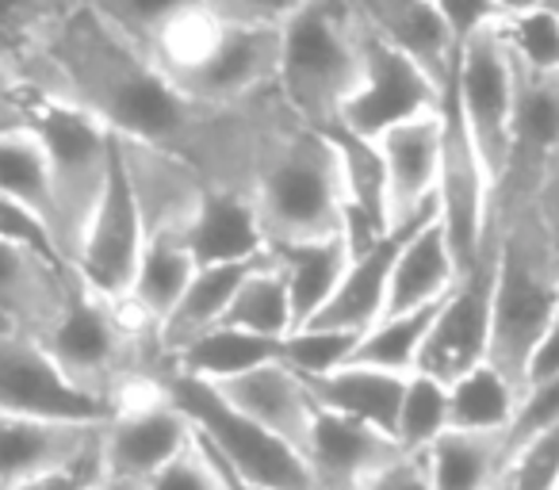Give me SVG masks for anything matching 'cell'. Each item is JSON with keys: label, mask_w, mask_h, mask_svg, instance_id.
<instances>
[{"label": "cell", "mask_w": 559, "mask_h": 490, "mask_svg": "<svg viewBox=\"0 0 559 490\" xmlns=\"http://www.w3.org/2000/svg\"><path fill=\"white\" fill-rule=\"evenodd\" d=\"M35 88L73 100L116 139L157 146L192 165L207 184L241 192H249L261 134L280 108L276 88L241 108L188 100L139 43L88 4L58 24Z\"/></svg>", "instance_id": "6da1fadb"}, {"label": "cell", "mask_w": 559, "mask_h": 490, "mask_svg": "<svg viewBox=\"0 0 559 490\" xmlns=\"http://www.w3.org/2000/svg\"><path fill=\"white\" fill-rule=\"evenodd\" d=\"M249 195L269 241L342 234V157L330 131L280 100L257 146Z\"/></svg>", "instance_id": "7a4b0ae2"}, {"label": "cell", "mask_w": 559, "mask_h": 490, "mask_svg": "<svg viewBox=\"0 0 559 490\" xmlns=\"http://www.w3.org/2000/svg\"><path fill=\"white\" fill-rule=\"evenodd\" d=\"M142 50L188 100L207 108H241L276 88L280 27L230 24L211 9H195Z\"/></svg>", "instance_id": "3957f363"}, {"label": "cell", "mask_w": 559, "mask_h": 490, "mask_svg": "<svg viewBox=\"0 0 559 490\" xmlns=\"http://www.w3.org/2000/svg\"><path fill=\"white\" fill-rule=\"evenodd\" d=\"M490 234L498 238L490 364H498L525 391L528 357L544 330L559 319V246L536 203L510 215Z\"/></svg>", "instance_id": "277c9868"}, {"label": "cell", "mask_w": 559, "mask_h": 490, "mask_svg": "<svg viewBox=\"0 0 559 490\" xmlns=\"http://www.w3.org/2000/svg\"><path fill=\"white\" fill-rule=\"evenodd\" d=\"M360 43L365 27L353 0H307L280 27V100L319 131L334 127L360 81Z\"/></svg>", "instance_id": "5b68a950"}, {"label": "cell", "mask_w": 559, "mask_h": 490, "mask_svg": "<svg viewBox=\"0 0 559 490\" xmlns=\"http://www.w3.org/2000/svg\"><path fill=\"white\" fill-rule=\"evenodd\" d=\"M24 127L39 139L47 157L50 195L58 215V253L70 265L78 241L108 188L111 165H116V134L78 108L73 100L35 88L24 111Z\"/></svg>", "instance_id": "8992f818"}, {"label": "cell", "mask_w": 559, "mask_h": 490, "mask_svg": "<svg viewBox=\"0 0 559 490\" xmlns=\"http://www.w3.org/2000/svg\"><path fill=\"white\" fill-rule=\"evenodd\" d=\"M157 387L188 414L195 437L211 452H218L238 475H246V479L261 482L269 490H314L304 452L292 449L288 441H280L264 426H257L241 410H234L211 383H200L192 375H180L169 368L157 380Z\"/></svg>", "instance_id": "52a82bcc"}, {"label": "cell", "mask_w": 559, "mask_h": 490, "mask_svg": "<svg viewBox=\"0 0 559 490\" xmlns=\"http://www.w3.org/2000/svg\"><path fill=\"white\" fill-rule=\"evenodd\" d=\"M449 100L464 123L467 142L475 146L490 188H495L506 169V157H510L513 104H518V65L498 35V24L475 32L460 47Z\"/></svg>", "instance_id": "ba28073f"}, {"label": "cell", "mask_w": 559, "mask_h": 490, "mask_svg": "<svg viewBox=\"0 0 559 490\" xmlns=\"http://www.w3.org/2000/svg\"><path fill=\"white\" fill-rule=\"evenodd\" d=\"M195 429L188 414L162 387H142L127 395L100 426L96 441V479L150 482L169 459L192 444Z\"/></svg>", "instance_id": "9c48e42d"}, {"label": "cell", "mask_w": 559, "mask_h": 490, "mask_svg": "<svg viewBox=\"0 0 559 490\" xmlns=\"http://www.w3.org/2000/svg\"><path fill=\"white\" fill-rule=\"evenodd\" d=\"M360 50H365L360 81L349 100H345L334 127H345L349 134H360V139L376 142L380 134H388L391 127L441 111L449 88L429 77L414 58H406L403 50L383 43L380 35H372L368 27H365Z\"/></svg>", "instance_id": "30bf717a"}, {"label": "cell", "mask_w": 559, "mask_h": 490, "mask_svg": "<svg viewBox=\"0 0 559 490\" xmlns=\"http://www.w3.org/2000/svg\"><path fill=\"white\" fill-rule=\"evenodd\" d=\"M495 261L498 238L490 234L472 268H464L456 288L437 307L433 330L421 349L418 372L437 375L441 383L460 380L464 372L490 360V322H495Z\"/></svg>", "instance_id": "8fae6325"}, {"label": "cell", "mask_w": 559, "mask_h": 490, "mask_svg": "<svg viewBox=\"0 0 559 490\" xmlns=\"http://www.w3.org/2000/svg\"><path fill=\"white\" fill-rule=\"evenodd\" d=\"M146 223L139 215V203H134L131 180H127V169L119 162L116 146V165H111L108 188H104L100 203H96L93 218H88L85 234H81L70 273L85 288H93L96 296L123 303L127 291H131L139 258L146 250Z\"/></svg>", "instance_id": "7c38bea8"}, {"label": "cell", "mask_w": 559, "mask_h": 490, "mask_svg": "<svg viewBox=\"0 0 559 490\" xmlns=\"http://www.w3.org/2000/svg\"><path fill=\"white\" fill-rule=\"evenodd\" d=\"M0 414L47 421H108L111 406L78 391L35 337L0 330Z\"/></svg>", "instance_id": "4fadbf2b"}, {"label": "cell", "mask_w": 559, "mask_h": 490, "mask_svg": "<svg viewBox=\"0 0 559 490\" xmlns=\"http://www.w3.org/2000/svg\"><path fill=\"white\" fill-rule=\"evenodd\" d=\"M100 426L96 421H47L0 414V487L93 467Z\"/></svg>", "instance_id": "5bb4252c"}, {"label": "cell", "mask_w": 559, "mask_h": 490, "mask_svg": "<svg viewBox=\"0 0 559 490\" xmlns=\"http://www.w3.org/2000/svg\"><path fill=\"white\" fill-rule=\"evenodd\" d=\"M399 456H403V449L391 433L365 426L357 418H345V414L322 410V406L304 444L314 490H365Z\"/></svg>", "instance_id": "9a60e30c"}, {"label": "cell", "mask_w": 559, "mask_h": 490, "mask_svg": "<svg viewBox=\"0 0 559 490\" xmlns=\"http://www.w3.org/2000/svg\"><path fill=\"white\" fill-rule=\"evenodd\" d=\"M119 162L131 180L134 203H139V215L146 223V234H173L180 238L188 226V218L195 215L203 192H207V180L192 169L180 157L165 154L157 146H142V142L116 139Z\"/></svg>", "instance_id": "2e32d148"}, {"label": "cell", "mask_w": 559, "mask_h": 490, "mask_svg": "<svg viewBox=\"0 0 559 490\" xmlns=\"http://www.w3.org/2000/svg\"><path fill=\"white\" fill-rule=\"evenodd\" d=\"M73 288L70 265L0 238V322L16 334L39 337L62 314Z\"/></svg>", "instance_id": "e0dca14e"}, {"label": "cell", "mask_w": 559, "mask_h": 490, "mask_svg": "<svg viewBox=\"0 0 559 490\" xmlns=\"http://www.w3.org/2000/svg\"><path fill=\"white\" fill-rule=\"evenodd\" d=\"M376 146H380L383 172H388L391 223H403V218L418 215L421 207L437 203L444 154V111L391 127L388 134L376 139Z\"/></svg>", "instance_id": "ac0fdd59"}, {"label": "cell", "mask_w": 559, "mask_h": 490, "mask_svg": "<svg viewBox=\"0 0 559 490\" xmlns=\"http://www.w3.org/2000/svg\"><path fill=\"white\" fill-rule=\"evenodd\" d=\"M234 410H241L246 418H253L257 426H264L269 433H276L280 441H288L292 449L304 452L307 437H311L314 414L319 403L311 395V383L299 372H292L284 360L261 364L246 375H234L226 383H211Z\"/></svg>", "instance_id": "d6986e66"}, {"label": "cell", "mask_w": 559, "mask_h": 490, "mask_svg": "<svg viewBox=\"0 0 559 490\" xmlns=\"http://www.w3.org/2000/svg\"><path fill=\"white\" fill-rule=\"evenodd\" d=\"M180 241L188 246V253H192V261L200 268L241 265V261L264 258V250H269L253 195L241 192V188L215 184H207V192H203L195 215L188 218Z\"/></svg>", "instance_id": "ffe728a7"}, {"label": "cell", "mask_w": 559, "mask_h": 490, "mask_svg": "<svg viewBox=\"0 0 559 490\" xmlns=\"http://www.w3.org/2000/svg\"><path fill=\"white\" fill-rule=\"evenodd\" d=\"M360 24L421 65L444 88L456 70V39L429 0H353Z\"/></svg>", "instance_id": "44dd1931"}, {"label": "cell", "mask_w": 559, "mask_h": 490, "mask_svg": "<svg viewBox=\"0 0 559 490\" xmlns=\"http://www.w3.org/2000/svg\"><path fill=\"white\" fill-rule=\"evenodd\" d=\"M429 207H437V203H429ZM429 207H421L418 215L395 223L376 246H368L365 253H353L337 296L330 299L326 311L314 319L319 326H337V330H353V334H365V330L380 319L383 307H388V288H391L399 250H403L406 234L414 230V223H418Z\"/></svg>", "instance_id": "7402d4cb"}, {"label": "cell", "mask_w": 559, "mask_h": 490, "mask_svg": "<svg viewBox=\"0 0 559 490\" xmlns=\"http://www.w3.org/2000/svg\"><path fill=\"white\" fill-rule=\"evenodd\" d=\"M269 258L288 284L296 326L314 322L337 296L349 268L353 253L345 234H326V238H299V241H269Z\"/></svg>", "instance_id": "603a6c76"}, {"label": "cell", "mask_w": 559, "mask_h": 490, "mask_svg": "<svg viewBox=\"0 0 559 490\" xmlns=\"http://www.w3.org/2000/svg\"><path fill=\"white\" fill-rule=\"evenodd\" d=\"M456 280H460V265H456V258H452V246L441 230L437 207H429L426 215L414 223V230L406 234L403 250H399L383 314L441 303V299L456 288Z\"/></svg>", "instance_id": "cb8c5ba5"}, {"label": "cell", "mask_w": 559, "mask_h": 490, "mask_svg": "<svg viewBox=\"0 0 559 490\" xmlns=\"http://www.w3.org/2000/svg\"><path fill=\"white\" fill-rule=\"evenodd\" d=\"M307 383H311V395L322 410L345 414V418H357L365 426H376L395 437V418H399V406H403L406 375L349 360L337 372L319 375V380H307Z\"/></svg>", "instance_id": "d4e9b609"}, {"label": "cell", "mask_w": 559, "mask_h": 490, "mask_svg": "<svg viewBox=\"0 0 559 490\" xmlns=\"http://www.w3.org/2000/svg\"><path fill=\"white\" fill-rule=\"evenodd\" d=\"M261 261L264 258L241 261V265L195 268L192 284H188V291L180 296V303L173 307L169 319L157 326V345H162V352H165L169 364L188 342H195V337L207 334V330L223 326V319H226V311H230L234 296H238L241 280H246Z\"/></svg>", "instance_id": "484cf974"}, {"label": "cell", "mask_w": 559, "mask_h": 490, "mask_svg": "<svg viewBox=\"0 0 559 490\" xmlns=\"http://www.w3.org/2000/svg\"><path fill=\"white\" fill-rule=\"evenodd\" d=\"M195 261L188 253V246L173 234H154L146 238V250L139 258V268H134L131 291H127V311L150 326L157 334L165 319L173 314V307L180 303V296L188 291L195 276Z\"/></svg>", "instance_id": "4316f807"}, {"label": "cell", "mask_w": 559, "mask_h": 490, "mask_svg": "<svg viewBox=\"0 0 559 490\" xmlns=\"http://www.w3.org/2000/svg\"><path fill=\"white\" fill-rule=\"evenodd\" d=\"M426 467L433 490H490L506 471V437L444 429L429 444Z\"/></svg>", "instance_id": "83f0119b"}, {"label": "cell", "mask_w": 559, "mask_h": 490, "mask_svg": "<svg viewBox=\"0 0 559 490\" xmlns=\"http://www.w3.org/2000/svg\"><path fill=\"white\" fill-rule=\"evenodd\" d=\"M280 360V342L272 337H257L249 330L238 326H215L207 334H200L195 342H188L185 349L173 357V372L192 375L200 383H226L234 375H246L261 364Z\"/></svg>", "instance_id": "f1b7e54d"}, {"label": "cell", "mask_w": 559, "mask_h": 490, "mask_svg": "<svg viewBox=\"0 0 559 490\" xmlns=\"http://www.w3.org/2000/svg\"><path fill=\"white\" fill-rule=\"evenodd\" d=\"M521 403V387L498 364L483 360L479 368L449 383V429L467 433H502L510 429Z\"/></svg>", "instance_id": "f546056e"}, {"label": "cell", "mask_w": 559, "mask_h": 490, "mask_svg": "<svg viewBox=\"0 0 559 490\" xmlns=\"http://www.w3.org/2000/svg\"><path fill=\"white\" fill-rule=\"evenodd\" d=\"M437 307L441 303L380 314V319L360 334L353 360H357V364L383 368V372H399V375L418 372V360H421V349H426L429 330H433Z\"/></svg>", "instance_id": "4dcf8cb0"}, {"label": "cell", "mask_w": 559, "mask_h": 490, "mask_svg": "<svg viewBox=\"0 0 559 490\" xmlns=\"http://www.w3.org/2000/svg\"><path fill=\"white\" fill-rule=\"evenodd\" d=\"M223 322L226 326L249 330V334H257V337H272V342H284V337L296 330V311H292L288 284H284L280 268L272 265L269 250H264L261 265L241 280L238 296H234Z\"/></svg>", "instance_id": "1f68e13d"}, {"label": "cell", "mask_w": 559, "mask_h": 490, "mask_svg": "<svg viewBox=\"0 0 559 490\" xmlns=\"http://www.w3.org/2000/svg\"><path fill=\"white\" fill-rule=\"evenodd\" d=\"M449 429V383L429 372H411L403 387V406L395 418V441L403 452L421 456Z\"/></svg>", "instance_id": "d6a6232c"}, {"label": "cell", "mask_w": 559, "mask_h": 490, "mask_svg": "<svg viewBox=\"0 0 559 490\" xmlns=\"http://www.w3.org/2000/svg\"><path fill=\"white\" fill-rule=\"evenodd\" d=\"M498 35L521 73L559 77V12L551 9V0L540 9L498 20Z\"/></svg>", "instance_id": "836d02e7"}, {"label": "cell", "mask_w": 559, "mask_h": 490, "mask_svg": "<svg viewBox=\"0 0 559 490\" xmlns=\"http://www.w3.org/2000/svg\"><path fill=\"white\" fill-rule=\"evenodd\" d=\"M357 342L360 334H353V330L307 322V326H296L280 342V360L304 380H319V375H330L342 364H349L353 352H357Z\"/></svg>", "instance_id": "e575fe53"}, {"label": "cell", "mask_w": 559, "mask_h": 490, "mask_svg": "<svg viewBox=\"0 0 559 490\" xmlns=\"http://www.w3.org/2000/svg\"><path fill=\"white\" fill-rule=\"evenodd\" d=\"M88 9L100 12L139 47H150L157 32H165L173 20L188 16V12L207 9V0H88Z\"/></svg>", "instance_id": "d590c367"}, {"label": "cell", "mask_w": 559, "mask_h": 490, "mask_svg": "<svg viewBox=\"0 0 559 490\" xmlns=\"http://www.w3.org/2000/svg\"><path fill=\"white\" fill-rule=\"evenodd\" d=\"M551 429H559V375L525 383L518 414H513L510 429H506V464H510L513 449H521V444L540 433H551Z\"/></svg>", "instance_id": "8d00e7d4"}, {"label": "cell", "mask_w": 559, "mask_h": 490, "mask_svg": "<svg viewBox=\"0 0 559 490\" xmlns=\"http://www.w3.org/2000/svg\"><path fill=\"white\" fill-rule=\"evenodd\" d=\"M506 482L510 490H559V429L513 449L506 464Z\"/></svg>", "instance_id": "74e56055"}, {"label": "cell", "mask_w": 559, "mask_h": 490, "mask_svg": "<svg viewBox=\"0 0 559 490\" xmlns=\"http://www.w3.org/2000/svg\"><path fill=\"white\" fill-rule=\"evenodd\" d=\"M146 490H226V482H223V471H218L215 456L203 449L200 437H192V444H188L177 459H169V464L146 482Z\"/></svg>", "instance_id": "f35d334b"}, {"label": "cell", "mask_w": 559, "mask_h": 490, "mask_svg": "<svg viewBox=\"0 0 559 490\" xmlns=\"http://www.w3.org/2000/svg\"><path fill=\"white\" fill-rule=\"evenodd\" d=\"M307 0H207V9L218 20L253 27H284Z\"/></svg>", "instance_id": "ab89813d"}, {"label": "cell", "mask_w": 559, "mask_h": 490, "mask_svg": "<svg viewBox=\"0 0 559 490\" xmlns=\"http://www.w3.org/2000/svg\"><path fill=\"white\" fill-rule=\"evenodd\" d=\"M437 9V16L444 20V27L452 32L456 47H464L475 32L498 24V9L495 0H429Z\"/></svg>", "instance_id": "60d3db41"}, {"label": "cell", "mask_w": 559, "mask_h": 490, "mask_svg": "<svg viewBox=\"0 0 559 490\" xmlns=\"http://www.w3.org/2000/svg\"><path fill=\"white\" fill-rule=\"evenodd\" d=\"M365 490H433V487H429L426 452H421V456H411V452H403V456H399L395 464L383 467V471L376 475V479L368 482Z\"/></svg>", "instance_id": "b9f144b4"}, {"label": "cell", "mask_w": 559, "mask_h": 490, "mask_svg": "<svg viewBox=\"0 0 559 490\" xmlns=\"http://www.w3.org/2000/svg\"><path fill=\"white\" fill-rule=\"evenodd\" d=\"M32 93H35V88L27 85L24 77H16L9 65L0 62V127H20V123H24V111H27Z\"/></svg>", "instance_id": "7bdbcfd3"}, {"label": "cell", "mask_w": 559, "mask_h": 490, "mask_svg": "<svg viewBox=\"0 0 559 490\" xmlns=\"http://www.w3.org/2000/svg\"><path fill=\"white\" fill-rule=\"evenodd\" d=\"M551 375H559V319L551 322L540 342H536L533 357H528V368H525V383L551 380Z\"/></svg>", "instance_id": "ee69618b"}, {"label": "cell", "mask_w": 559, "mask_h": 490, "mask_svg": "<svg viewBox=\"0 0 559 490\" xmlns=\"http://www.w3.org/2000/svg\"><path fill=\"white\" fill-rule=\"evenodd\" d=\"M93 467H81V471H66V475H47V479L16 482V487H0V490H85V482L93 479Z\"/></svg>", "instance_id": "f6af8a7d"}, {"label": "cell", "mask_w": 559, "mask_h": 490, "mask_svg": "<svg viewBox=\"0 0 559 490\" xmlns=\"http://www.w3.org/2000/svg\"><path fill=\"white\" fill-rule=\"evenodd\" d=\"M536 207H540L544 223H548L551 238H556V246H559V172L548 180V188H544V192H540V200H536Z\"/></svg>", "instance_id": "bcb514c9"}, {"label": "cell", "mask_w": 559, "mask_h": 490, "mask_svg": "<svg viewBox=\"0 0 559 490\" xmlns=\"http://www.w3.org/2000/svg\"><path fill=\"white\" fill-rule=\"evenodd\" d=\"M203 449H207V444H203ZM207 452H211V449H207ZM211 456H215L218 471H223V482H226V490H269V487H261V482H253V479H246V475H238V471H234V467L226 464V459L218 456V452H211Z\"/></svg>", "instance_id": "7dc6e473"}, {"label": "cell", "mask_w": 559, "mask_h": 490, "mask_svg": "<svg viewBox=\"0 0 559 490\" xmlns=\"http://www.w3.org/2000/svg\"><path fill=\"white\" fill-rule=\"evenodd\" d=\"M85 490H146V482H131V479H88Z\"/></svg>", "instance_id": "c3c4849f"}, {"label": "cell", "mask_w": 559, "mask_h": 490, "mask_svg": "<svg viewBox=\"0 0 559 490\" xmlns=\"http://www.w3.org/2000/svg\"><path fill=\"white\" fill-rule=\"evenodd\" d=\"M490 490H510V482H506V471H502V479H498V482H495V487H490Z\"/></svg>", "instance_id": "681fc988"}, {"label": "cell", "mask_w": 559, "mask_h": 490, "mask_svg": "<svg viewBox=\"0 0 559 490\" xmlns=\"http://www.w3.org/2000/svg\"><path fill=\"white\" fill-rule=\"evenodd\" d=\"M551 9H556V12H559V0H551Z\"/></svg>", "instance_id": "f907efd6"}, {"label": "cell", "mask_w": 559, "mask_h": 490, "mask_svg": "<svg viewBox=\"0 0 559 490\" xmlns=\"http://www.w3.org/2000/svg\"><path fill=\"white\" fill-rule=\"evenodd\" d=\"M0 330H9V326H4V322H0Z\"/></svg>", "instance_id": "816d5d0a"}, {"label": "cell", "mask_w": 559, "mask_h": 490, "mask_svg": "<svg viewBox=\"0 0 559 490\" xmlns=\"http://www.w3.org/2000/svg\"><path fill=\"white\" fill-rule=\"evenodd\" d=\"M556 172H559V169H556Z\"/></svg>", "instance_id": "f5cc1de1"}]
</instances>
